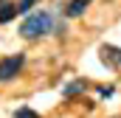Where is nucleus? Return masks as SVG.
<instances>
[{
    "label": "nucleus",
    "instance_id": "8",
    "mask_svg": "<svg viewBox=\"0 0 121 118\" xmlns=\"http://www.w3.org/2000/svg\"><path fill=\"white\" fill-rule=\"evenodd\" d=\"M34 3H37V0H20V3H17V8H20V14H26V11H28V8L34 6Z\"/></svg>",
    "mask_w": 121,
    "mask_h": 118
},
{
    "label": "nucleus",
    "instance_id": "7",
    "mask_svg": "<svg viewBox=\"0 0 121 118\" xmlns=\"http://www.w3.org/2000/svg\"><path fill=\"white\" fill-rule=\"evenodd\" d=\"M14 118H39V115H37V113H34L31 107H20V110L14 113Z\"/></svg>",
    "mask_w": 121,
    "mask_h": 118
},
{
    "label": "nucleus",
    "instance_id": "5",
    "mask_svg": "<svg viewBox=\"0 0 121 118\" xmlns=\"http://www.w3.org/2000/svg\"><path fill=\"white\" fill-rule=\"evenodd\" d=\"M14 14H20V8L14 3H9V0H0V23H9Z\"/></svg>",
    "mask_w": 121,
    "mask_h": 118
},
{
    "label": "nucleus",
    "instance_id": "6",
    "mask_svg": "<svg viewBox=\"0 0 121 118\" xmlns=\"http://www.w3.org/2000/svg\"><path fill=\"white\" fill-rule=\"evenodd\" d=\"M85 87H87L85 82H70L68 87L62 90V96H65V98H70V96H76V93H82V90H85Z\"/></svg>",
    "mask_w": 121,
    "mask_h": 118
},
{
    "label": "nucleus",
    "instance_id": "3",
    "mask_svg": "<svg viewBox=\"0 0 121 118\" xmlns=\"http://www.w3.org/2000/svg\"><path fill=\"white\" fill-rule=\"evenodd\" d=\"M99 54H101V62H104V65L121 70V48H116V45H101Z\"/></svg>",
    "mask_w": 121,
    "mask_h": 118
},
{
    "label": "nucleus",
    "instance_id": "4",
    "mask_svg": "<svg viewBox=\"0 0 121 118\" xmlns=\"http://www.w3.org/2000/svg\"><path fill=\"white\" fill-rule=\"evenodd\" d=\"M87 6H90V0H70V3L65 6V14H68V17H79V14H85Z\"/></svg>",
    "mask_w": 121,
    "mask_h": 118
},
{
    "label": "nucleus",
    "instance_id": "1",
    "mask_svg": "<svg viewBox=\"0 0 121 118\" xmlns=\"http://www.w3.org/2000/svg\"><path fill=\"white\" fill-rule=\"evenodd\" d=\"M51 23H54V17H51L48 11L28 14V17L23 20V25H20V34H23L26 39H37V37H42V34L51 31Z\"/></svg>",
    "mask_w": 121,
    "mask_h": 118
},
{
    "label": "nucleus",
    "instance_id": "2",
    "mask_svg": "<svg viewBox=\"0 0 121 118\" xmlns=\"http://www.w3.org/2000/svg\"><path fill=\"white\" fill-rule=\"evenodd\" d=\"M23 62H26V56H23V54H17V56H9V59H3V62H0V82H9V79H14V76L20 73Z\"/></svg>",
    "mask_w": 121,
    "mask_h": 118
}]
</instances>
